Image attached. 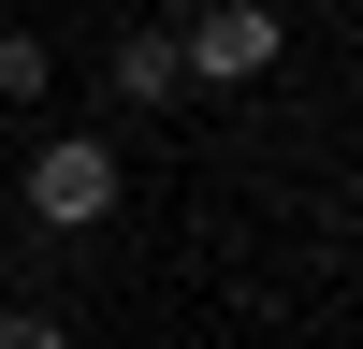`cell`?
Masks as SVG:
<instances>
[{"label": "cell", "instance_id": "obj_1", "mask_svg": "<svg viewBox=\"0 0 363 349\" xmlns=\"http://www.w3.org/2000/svg\"><path fill=\"white\" fill-rule=\"evenodd\" d=\"M15 204H29V233H102L116 204H131V160H116L102 131H44L29 174H15Z\"/></svg>", "mask_w": 363, "mask_h": 349}, {"label": "cell", "instance_id": "obj_2", "mask_svg": "<svg viewBox=\"0 0 363 349\" xmlns=\"http://www.w3.org/2000/svg\"><path fill=\"white\" fill-rule=\"evenodd\" d=\"M174 44H189V87H262L291 58V15L277 0H203V15H174Z\"/></svg>", "mask_w": 363, "mask_h": 349}, {"label": "cell", "instance_id": "obj_3", "mask_svg": "<svg viewBox=\"0 0 363 349\" xmlns=\"http://www.w3.org/2000/svg\"><path fill=\"white\" fill-rule=\"evenodd\" d=\"M102 87H116V116H174V102H189V44H174V15L116 29V44H102Z\"/></svg>", "mask_w": 363, "mask_h": 349}, {"label": "cell", "instance_id": "obj_4", "mask_svg": "<svg viewBox=\"0 0 363 349\" xmlns=\"http://www.w3.org/2000/svg\"><path fill=\"white\" fill-rule=\"evenodd\" d=\"M44 87H58V44H44V29H0V102H44Z\"/></svg>", "mask_w": 363, "mask_h": 349}, {"label": "cell", "instance_id": "obj_5", "mask_svg": "<svg viewBox=\"0 0 363 349\" xmlns=\"http://www.w3.org/2000/svg\"><path fill=\"white\" fill-rule=\"evenodd\" d=\"M0 349H73V320L58 306H0Z\"/></svg>", "mask_w": 363, "mask_h": 349}, {"label": "cell", "instance_id": "obj_6", "mask_svg": "<svg viewBox=\"0 0 363 349\" xmlns=\"http://www.w3.org/2000/svg\"><path fill=\"white\" fill-rule=\"evenodd\" d=\"M145 15H203V0H145Z\"/></svg>", "mask_w": 363, "mask_h": 349}]
</instances>
